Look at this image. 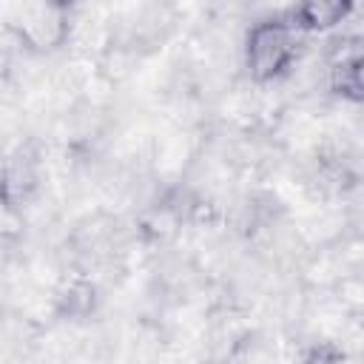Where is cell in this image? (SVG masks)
Segmentation results:
<instances>
[{
    "instance_id": "5",
    "label": "cell",
    "mask_w": 364,
    "mask_h": 364,
    "mask_svg": "<svg viewBox=\"0 0 364 364\" xmlns=\"http://www.w3.org/2000/svg\"><path fill=\"white\" fill-rule=\"evenodd\" d=\"M299 364H353V358L341 350V347H333V344H318L313 350L304 353V358Z\"/></svg>"
},
{
    "instance_id": "4",
    "label": "cell",
    "mask_w": 364,
    "mask_h": 364,
    "mask_svg": "<svg viewBox=\"0 0 364 364\" xmlns=\"http://www.w3.org/2000/svg\"><path fill=\"white\" fill-rule=\"evenodd\" d=\"M333 85L350 100H364V51L344 57L333 71Z\"/></svg>"
},
{
    "instance_id": "1",
    "label": "cell",
    "mask_w": 364,
    "mask_h": 364,
    "mask_svg": "<svg viewBox=\"0 0 364 364\" xmlns=\"http://www.w3.org/2000/svg\"><path fill=\"white\" fill-rule=\"evenodd\" d=\"M301 28L293 20H264L247 31L245 63L256 82L282 77L299 54Z\"/></svg>"
},
{
    "instance_id": "3",
    "label": "cell",
    "mask_w": 364,
    "mask_h": 364,
    "mask_svg": "<svg viewBox=\"0 0 364 364\" xmlns=\"http://www.w3.org/2000/svg\"><path fill=\"white\" fill-rule=\"evenodd\" d=\"M353 6L347 3H333V0H321V3H304L293 11V23L301 31H327L333 26H338Z\"/></svg>"
},
{
    "instance_id": "2",
    "label": "cell",
    "mask_w": 364,
    "mask_h": 364,
    "mask_svg": "<svg viewBox=\"0 0 364 364\" xmlns=\"http://www.w3.org/2000/svg\"><path fill=\"white\" fill-rule=\"evenodd\" d=\"M14 31L31 51H54L68 34V11L60 3L31 0L20 3L14 11Z\"/></svg>"
}]
</instances>
